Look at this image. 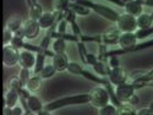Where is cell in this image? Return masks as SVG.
Wrapping results in <instances>:
<instances>
[{
    "mask_svg": "<svg viewBox=\"0 0 153 115\" xmlns=\"http://www.w3.org/2000/svg\"><path fill=\"white\" fill-rule=\"evenodd\" d=\"M91 102V96L90 93H83V94H76V96H70V97H64L56 100H53L50 103L44 105V109L48 111H53L60 108H64L66 105H76V104H86Z\"/></svg>",
    "mask_w": 153,
    "mask_h": 115,
    "instance_id": "1",
    "label": "cell"
},
{
    "mask_svg": "<svg viewBox=\"0 0 153 115\" xmlns=\"http://www.w3.org/2000/svg\"><path fill=\"white\" fill-rule=\"evenodd\" d=\"M72 3H77V4H81L88 9H91L93 11H96L98 15L100 16H103L104 19L109 20V21H113V22H117L118 19H119V14L115 11V10H113L105 5H100V4H96L93 1H91V0H72Z\"/></svg>",
    "mask_w": 153,
    "mask_h": 115,
    "instance_id": "2",
    "label": "cell"
},
{
    "mask_svg": "<svg viewBox=\"0 0 153 115\" xmlns=\"http://www.w3.org/2000/svg\"><path fill=\"white\" fill-rule=\"evenodd\" d=\"M90 96H91V102L90 103L93 105V107H97V108H102L109 103L110 100V97H109V93L105 89V87H96L93 88L92 91L90 92Z\"/></svg>",
    "mask_w": 153,
    "mask_h": 115,
    "instance_id": "3",
    "label": "cell"
},
{
    "mask_svg": "<svg viewBox=\"0 0 153 115\" xmlns=\"http://www.w3.org/2000/svg\"><path fill=\"white\" fill-rule=\"evenodd\" d=\"M68 71H69V72H71V73H74V75H80V76H83L85 79L90 80V81H92V82H96V83H98V85H102V86L104 85L105 79H107V77L100 79V77H98V76H96V75L91 73L90 71H87V70L82 69L77 62H69V65H68Z\"/></svg>",
    "mask_w": 153,
    "mask_h": 115,
    "instance_id": "4",
    "label": "cell"
},
{
    "mask_svg": "<svg viewBox=\"0 0 153 115\" xmlns=\"http://www.w3.org/2000/svg\"><path fill=\"white\" fill-rule=\"evenodd\" d=\"M118 28L121 32H134L137 28V22H136V17L130 15V14H124L120 15L118 21Z\"/></svg>",
    "mask_w": 153,
    "mask_h": 115,
    "instance_id": "5",
    "label": "cell"
},
{
    "mask_svg": "<svg viewBox=\"0 0 153 115\" xmlns=\"http://www.w3.org/2000/svg\"><path fill=\"white\" fill-rule=\"evenodd\" d=\"M115 93H117V97L119 98V100L121 102V103H124V102H129L130 98L135 94V87L132 86V83L123 82V83L117 86Z\"/></svg>",
    "mask_w": 153,
    "mask_h": 115,
    "instance_id": "6",
    "label": "cell"
},
{
    "mask_svg": "<svg viewBox=\"0 0 153 115\" xmlns=\"http://www.w3.org/2000/svg\"><path fill=\"white\" fill-rule=\"evenodd\" d=\"M20 59V53L19 49L14 48L11 44L10 45H4L3 49V60L6 66H14L19 62Z\"/></svg>",
    "mask_w": 153,
    "mask_h": 115,
    "instance_id": "7",
    "label": "cell"
},
{
    "mask_svg": "<svg viewBox=\"0 0 153 115\" xmlns=\"http://www.w3.org/2000/svg\"><path fill=\"white\" fill-rule=\"evenodd\" d=\"M22 30L25 33V38H27V39H34V38L39 34L41 26H39V23H38V21L28 20L25 22Z\"/></svg>",
    "mask_w": 153,
    "mask_h": 115,
    "instance_id": "8",
    "label": "cell"
},
{
    "mask_svg": "<svg viewBox=\"0 0 153 115\" xmlns=\"http://www.w3.org/2000/svg\"><path fill=\"white\" fill-rule=\"evenodd\" d=\"M109 81L111 82V85H120L123 82H126L127 81V73L126 71L120 68V66H117V68H111L110 69V72H109V76H108Z\"/></svg>",
    "mask_w": 153,
    "mask_h": 115,
    "instance_id": "9",
    "label": "cell"
},
{
    "mask_svg": "<svg viewBox=\"0 0 153 115\" xmlns=\"http://www.w3.org/2000/svg\"><path fill=\"white\" fill-rule=\"evenodd\" d=\"M38 23H39L41 28H49V27H52L54 23H59L58 22V12L55 10L43 12L42 17L38 20Z\"/></svg>",
    "mask_w": 153,
    "mask_h": 115,
    "instance_id": "10",
    "label": "cell"
},
{
    "mask_svg": "<svg viewBox=\"0 0 153 115\" xmlns=\"http://www.w3.org/2000/svg\"><path fill=\"white\" fill-rule=\"evenodd\" d=\"M121 31L119 28H110L108 32L102 34V44H118Z\"/></svg>",
    "mask_w": 153,
    "mask_h": 115,
    "instance_id": "11",
    "label": "cell"
},
{
    "mask_svg": "<svg viewBox=\"0 0 153 115\" xmlns=\"http://www.w3.org/2000/svg\"><path fill=\"white\" fill-rule=\"evenodd\" d=\"M19 62L22 68L31 69L36 65V55L31 52V50H23V52L20 53Z\"/></svg>",
    "mask_w": 153,
    "mask_h": 115,
    "instance_id": "12",
    "label": "cell"
},
{
    "mask_svg": "<svg viewBox=\"0 0 153 115\" xmlns=\"http://www.w3.org/2000/svg\"><path fill=\"white\" fill-rule=\"evenodd\" d=\"M53 65L56 69V71L68 70L69 58L66 56L65 53H55V55L53 56Z\"/></svg>",
    "mask_w": 153,
    "mask_h": 115,
    "instance_id": "13",
    "label": "cell"
},
{
    "mask_svg": "<svg viewBox=\"0 0 153 115\" xmlns=\"http://www.w3.org/2000/svg\"><path fill=\"white\" fill-rule=\"evenodd\" d=\"M19 99H20L19 92L14 88H10L9 91L6 92V94H5L4 105L7 107V108H14V107H16V103H17Z\"/></svg>",
    "mask_w": 153,
    "mask_h": 115,
    "instance_id": "14",
    "label": "cell"
},
{
    "mask_svg": "<svg viewBox=\"0 0 153 115\" xmlns=\"http://www.w3.org/2000/svg\"><path fill=\"white\" fill-rule=\"evenodd\" d=\"M65 20L71 24V30H72V33L76 34V36H81V30L79 27V24L76 23V12L74 10H71L70 7L66 10V14H65Z\"/></svg>",
    "mask_w": 153,
    "mask_h": 115,
    "instance_id": "15",
    "label": "cell"
},
{
    "mask_svg": "<svg viewBox=\"0 0 153 115\" xmlns=\"http://www.w3.org/2000/svg\"><path fill=\"white\" fill-rule=\"evenodd\" d=\"M96 73H98L102 77H108L109 72H110V65L105 60H98L94 65L92 66Z\"/></svg>",
    "mask_w": 153,
    "mask_h": 115,
    "instance_id": "16",
    "label": "cell"
},
{
    "mask_svg": "<svg viewBox=\"0 0 153 115\" xmlns=\"http://www.w3.org/2000/svg\"><path fill=\"white\" fill-rule=\"evenodd\" d=\"M125 10H126V14H130L132 16H140L142 14V5L137 3L136 0H131V1H127L125 3Z\"/></svg>",
    "mask_w": 153,
    "mask_h": 115,
    "instance_id": "17",
    "label": "cell"
},
{
    "mask_svg": "<svg viewBox=\"0 0 153 115\" xmlns=\"http://www.w3.org/2000/svg\"><path fill=\"white\" fill-rule=\"evenodd\" d=\"M27 103H28V107H30V109L33 111V113H38L39 110H42L44 107H43V104H42V102H41V99L38 98L37 96H30L28 98H27Z\"/></svg>",
    "mask_w": 153,
    "mask_h": 115,
    "instance_id": "18",
    "label": "cell"
},
{
    "mask_svg": "<svg viewBox=\"0 0 153 115\" xmlns=\"http://www.w3.org/2000/svg\"><path fill=\"white\" fill-rule=\"evenodd\" d=\"M22 26V19L20 16H12L11 19H9L7 24H6V28H9L12 33H15L16 31H19Z\"/></svg>",
    "mask_w": 153,
    "mask_h": 115,
    "instance_id": "19",
    "label": "cell"
},
{
    "mask_svg": "<svg viewBox=\"0 0 153 115\" xmlns=\"http://www.w3.org/2000/svg\"><path fill=\"white\" fill-rule=\"evenodd\" d=\"M41 79H42L41 76H37V75H34V76H32V77H30V80L27 81L26 88L28 89L30 92H36V91H38V89H39V87H41V83H42V80H41Z\"/></svg>",
    "mask_w": 153,
    "mask_h": 115,
    "instance_id": "20",
    "label": "cell"
},
{
    "mask_svg": "<svg viewBox=\"0 0 153 115\" xmlns=\"http://www.w3.org/2000/svg\"><path fill=\"white\" fill-rule=\"evenodd\" d=\"M136 22H137V27H138V28H147V27H151V26H152L153 20H152V17H151V15L141 14L140 16H137Z\"/></svg>",
    "mask_w": 153,
    "mask_h": 115,
    "instance_id": "21",
    "label": "cell"
},
{
    "mask_svg": "<svg viewBox=\"0 0 153 115\" xmlns=\"http://www.w3.org/2000/svg\"><path fill=\"white\" fill-rule=\"evenodd\" d=\"M42 15H43V9L38 3L30 6V17H31V20L38 21L42 17Z\"/></svg>",
    "mask_w": 153,
    "mask_h": 115,
    "instance_id": "22",
    "label": "cell"
},
{
    "mask_svg": "<svg viewBox=\"0 0 153 115\" xmlns=\"http://www.w3.org/2000/svg\"><path fill=\"white\" fill-rule=\"evenodd\" d=\"M45 56L47 55L43 54V53H37V55H36V65H34V70H33L34 75H38V73H39L43 70Z\"/></svg>",
    "mask_w": 153,
    "mask_h": 115,
    "instance_id": "23",
    "label": "cell"
},
{
    "mask_svg": "<svg viewBox=\"0 0 153 115\" xmlns=\"http://www.w3.org/2000/svg\"><path fill=\"white\" fill-rule=\"evenodd\" d=\"M69 7L71 10H74L77 15H82V16L88 15V14H90V10H91V9H88V7H86V6L81 5V4H77V3H70Z\"/></svg>",
    "mask_w": 153,
    "mask_h": 115,
    "instance_id": "24",
    "label": "cell"
},
{
    "mask_svg": "<svg viewBox=\"0 0 153 115\" xmlns=\"http://www.w3.org/2000/svg\"><path fill=\"white\" fill-rule=\"evenodd\" d=\"M65 49H66L65 39L56 38V39L53 42V52L54 53H65Z\"/></svg>",
    "mask_w": 153,
    "mask_h": 115,
    "instance_id": "25",
    "label": "cell"
},
{
    "mask_svg": "<svg viewBox=\"0 0 153 115\" xmlns=\"http://www.w3.org/2000/svg\"><path fill=\"white\" fill-rule=\"evenodd\" d=\"M117 114H118V115H136L137 111L134 110L130 105L121 103V105L117 107Z\"/></svg>",
    "mask_w": 153,
    "mask_h": 115,
    "instance_id": "26",
    "label": "cell"
},
{
    "mask_svg": "<svg viewBox=\"0 0 153 115\" xmlns=\"http://www.w3.org/2000/svg\"><path fill=\"white\" fill-rule=\"evenodd\" d=\"M55 72H56V69L54 68V65H47L39 72V76L42 79H49V77H52Z\"/></svg>",
    "mask_w": 153,
    "mask_h": 115,
    "instance_id": "27",
    "label": "cell"
},
{
    "mask_svg": "<svg viewBox=\"0 0 153 115\" xmlns=\"http://www.w3.org/2000/svg\"><path fill=\"white\" fill-rule=\"evenodd\" d=\"M135 34H136L137 39H143V38H147L148 36L153 34V27L151 26L147 28H138V30H136Z\"/></svg>",
    "mask_w": 153,
    "mask_h": 115,
    "instance_id": "28",
    "label": "cell"
},
{
    "mask_svg": "<svg viewBox=\"0 0 153 115\" xmlns=\"http://www.w3.org/2000/svg\"><path fill=\"white\" fill-rule=\"evenodd\" d=\"M100 115H117V107L114 104H107L99 109Z\"/></svg>",
    "mask_w": 153,
    "mask_h": 115,
    "instance_id": "29",
    "label": "cell"
},
{
    "mask_svg": "<svg viewBox=\"0 0 153 115\" xmlns=\"http://www.w3.org/2000/svg\"><path fill=\"white\" fill-rule=\"evenodd\" d=\"M70 5V0H55L54 9L56 11H66Z\"/></svg>",
    "mask_w": 153,
    "mask_h": 115,
    "instance_id": "30",
    "label": "cell"
},
{
    "mask_svg": "<svg viewBox=\"0 0 153 115\" xmlns=\"http://www.w3.org/2000/svg\"><path fill=\"white\" fill-rule=\"evenodd\" d=\"M77 48H79V53H80V56H81L82 62L87 65V54H88V52L86 50L85 43L83 42H77Z\"/></svg>",
    "mask_w": 153,
    "mask_h": 115,
    "instance_id": "31",
    "label": "cell"
},
{
    "mask_svg": "<svg viewBox=\"0 0 153 115\" xmlns=\"http://www.w3.org/2000/svg\"><path fill=\"white\" fill-rule=\"evenodd\" d=\"M20 80H21V82H22V85L26 87V85H27V81L30 80V70L28 69H26V68H22V70L20 71Z\"/></svg>",
    "mask_w": 153,
    "mask_h": 115,
    "instance_id": "32",
    "label": "cell"
},
{
    "mask_svg": "<svg viewBox=\"0 0 153 115\" xmlns=\"http://www.w3.org/2000/svg\"><path fill=\"white\" fill-rule=\"evenodd\" d=\"M22 87H25V86L22 85L20 77H12L10 80V88H14V89H16V91L19 92Z\"/></svg>",
    "mask_w": 153,
    "mask_h": 115,
    "instance_id": "33",
    "label": "cell"
},
{
    "mask_svg": "<svg viewBox=\"0 0 153 115\" xmlns=\"http://www.w3.org/2000/svg\"><path fill=\"white\" fill-rule=\"evenodd\" d=\"M52 39H53L52 34H50V33L47 31V34L44 36V38L42 39V42H41L39 47H41V48H43V49H48V48H49V44H50V41H52Z\"/></svg>",
    "mask_w": 153,
    "mask_h": 115,
    "instance_id": "34",
    "label": "cell"
},
{
    "mask_svg": "<svg viewBox=\"0 0 153 115\" xmlns=\"http://www.w3.org/2000/svg\"><path fill=\"white\" fill-rule=\"evenodd\" d=\"M12 37H14L12 32L9 28H5L4 30V45H9V43H11Z\"/></svg>",
    "mask_w": 153,
    "mask_h": 115,
    "instance_id": "35",
    "label": "cell"
},
{
    "mask_svg": "<svg viewBox=\"0 0 153 115\" xmlns=\"http://www.w3.org/2000/svg\"><path fill=\"white\" fill-rule=\"evenodd\" d=\"M68 21L64 19V20H61L59 23H58V26H56V31L59 32V33H66V26H68Z\"/></svg>",
    "mask_w": 153,
    "mask_h": 115,
    "instance_id": "36",
    "label": "cell"
},
{
    "mask_svg": "<svg viewBox=\"0 0 153 115\" xmlns=\"http://www.w3.org/2000/svg\"><path fill=\"white\" fill-rule=\"evenodd\" d=\"M109 65H110V68H117V66H120V61H119L118 55L109 56Z\"/></svg>",
    "mask_w": 153,
    "mask_h": 115,
    "instance_id": "37",
    "label": "cell"
},
{
    "mask_svg": "<svg viewBox=\"0 0 153 115\" xmlns=\"http://www.w3.org/2000/svg\"><path fill=\"white\" fill-rule=\"evenodd\" d=\"M98 60H99V59H98V56H96L94 54H90V53L87 54V65L93 66Z\"/></svg>",
    "mask_w": 153,
    "mask_h": 115,
    "instance_id": "38",
    "label": "cell"
},
{
    "mask_svg": "<svg viewBox=\"0 0 153 115\" xmlns=\"http://www.w3.org/2000/svg\"><path fill=\"white\" fill-rule=\"evenodd\" d=\"M137 3H140L141 5H147V6H152L153 7V0H136Z\"/></svg>",
    "mask_w": 153,
    "mask_h": 115,
    "instance_id": "39",
    "label": "cell"
},
{
    "mask_svg": "<svg viewBox=\"0 0 153 115\" xmlns=\"http://www.w3.org/2000/svg\"><path fill=\"white\" fill-rule=\"evenodd\" d=\"M23 113V110H22V108H20V107H14V109H11V114L12 115H20V114H22Z\"/></svg>",
    "mask_w": 153,
    "mask_h": 115,
    "instance_id": "40",
    "label": "cell"
},
{
    "mask_svg": "<svg viewBox=\"0 0 153 115\" xmlns=\"http://www.w3.org/2000/svg\"><path fill=\"white\" fill-rule=\"evenodd\" d=\"M137 114H138V115H146V114H147V115H149V114H153V111L148 108V109H142V110L137 111Z\"/></svg>",
    "mask_w": 153,
    "mask_h": 115,
    "instance_id": "41",
    "label": "cell"
},
{
    "mask_svg": "<svg viewBox=\"0 0 153 115\" xmlns=\"http://www.w3.org/2000/svg\"><path fill=\"white\" fill-rule=\"evenodd\" d=\"M108 1L114 3V4L118 5V6H125V1H124V0H108Z\"/></svg>",
    "mask_w": 153,
    "mask_h": 115,
    "instance_id": "42",
    "label": "cell"
},
{
    "mask_svg": "<svg viewBox=\"0 0 153 115\" xmlns=\"http://www.w3.org/2000/svg\"><path fill=\"white\" fill-rule=\"evenodd\" d=\"M129 102H130V103H132V104H136V103H138V97L134 94V96L130 98V100H129Z\"/></svg>",
    "mask_w": 153,
    "mask_h": 115,
    "instance_id": "43",
    "label": "cell"
},
{
    "mask_svg": "<svg viewBox=\"0 0 153 115\" xmlns=\"http://www.w3.org/2000/svg\"><path fill=\"white\" fill-rule=\"evenodd\" d=\"M149 109H151V110H152V111H153V102H152V103H151V104H149Z\"/></svg>",
    "mask_w": 153,
    "mask_h": 115,
    "instance_id": "44",
    "label": "cell"
},
{
    "mask_svg": "<svg viewBox=\"0 0 153 115\" xmlns=\"http://www.w3.org/2000/svg\"><path fill=\"white\" fill-rule=\"evenodd\" d=\"M124 1H125V3H127V1H131V0H124Z\"/></svg>",
    "mask_w": 153,
    "mask_h": 115,
    "instance_id": "45",
    "label": "cell"
},
{
    "mask_svg": "<svg viewBox=\"0 0 153 115\" xmlns=\"http://www.w3.org/2000/svg\"><path fill=\"white\" fill-rule=\"evenodd\" d=\"M151 17H152V20H153V12H152V14H151Z\"/></svg>",
    "mask_w": 153,
    "mask_h": 115,
    "instance_id": "46",
    "label": "cell"
}]
</instances>
